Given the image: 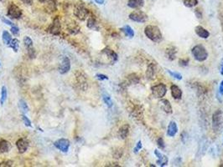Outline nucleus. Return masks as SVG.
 Listing matches in <instances>:
<instances>
[{"label": "nucleus", "mask_w": 223, "mask_h": 167, "mask_svg": "<svg viewBox=\"0 0 223 167\" xmlns=\"http://www.w3.org/2000/svg\"><path fill=\"white\" fill-rule=\"evenodd\" d=\"M144 34L148 39L154 43H160L163 40V34L160 29L156 25H147L144 29Z\"/></svg>", "instance_id": "nucleus-1"}, {"label": "nucleus", "mask_w": 223, "mask_h": 167, "mask_svg": "<svg viewBox=\"0 0 223 167\" xmlns=\"http://www.w3.org/2000/svg\"><path fill=\"white\" fill-rule=\"evenodd\" d=\"M191 54L193 55L194 59L198 62H204L207 60L209 55L207 50L203 45L197 44L194 46L191 50Z\"/></svg>", "instance_id": "nucleus-2"}, {"label": "nucleus", "mask_w": 223, "mask_h": 167, "mask_svg": "<svg viewBox=\"0 0 223 167\" xmlns=\"http://www.w3.org/2000/svg\"><path fill=\"white\" fill-rule=\"evenodd\" d=\"M74 15L78 19H80L81 21H84L86 19V18L89 16V10L85 7V5L83 4V3H78L77 4L75 5L74 8Z\"/></svg>", "instance_id": "nucleus-3"}, {"label": "nucleus", "mask_w": 223, "mask_h": 167, "mask_svg": "<svg viewBox=\"0 0 223 167\" xmlns=\"http://www.w3.org/2000/svg\"><path fill=\"white\" fill-rule=\"evenodd\" d=\"M223 125V112L221 110L215 111L212 115V128L214 132H217L221 130Z\"/></svg>", "instance_id": "nucleus-4"}, {"label": "nucleus", "mask_w": 223, "mask_h": 167, "mask_svg": "<svg viewBox=\"0 0 223 167\" xmlns=\"http://www.w3.org/2000/svg\"><path fill=\"white\" fill-rule=\"evenodd\" d=\"M129 19H131L133 22L139 23H143L147 22L148 17V15L146 14L145 13L142 11V10H135L129 14L128 16Z\"/></svg>", "instance_id": "nucleus-5"}, {"label": "nucleus", "mask_w": 223, "mask_h": 167, "mask_svg": "<svg viewBox=\"0 0 223 167\" xmlns=\"http://www.w3.org/2000/svg\"><path fill=\"white\" fill-rule=\"evenodd\" d=\"M7 15L11 18L14 19H19L22 17L23 12L21 8H20L18 5H16L14 3H11L8 7V12Z\"/></svg>", "instance_id": "nucleus-6"}, {"label": "nucleus", "mask_w": 223, "mask_h": 167, "mask_svg": "<svg viewBox=\"0 0 223 167\" xmlns=\"http://www.w3.org/2000/svg\"><path fill=\"white\" fill-rule=\"evenodd\" d=\"M75 81L77 83L78 86H79L81 90H82V91H86V90H87L88 82L85 74L81 72V71H80V70H77V71L75 73Z\"/></svg>", "instance_id": "nucleus-7"}, {"label": "nucleus", "mask_w": 223, "mask_h": 167, "mask_svg": "<svg viewBox=\"0 0 223 167\" xmlns=\"http://www.w3.org/2000/svg\"><path fill=\"white\" fill-rule=\"evenodd\" d=\"M151 91H152V95L157 99H162L165 96L166 93H167V87L164 84H158V85H153V87L151 88Z\"/></svg>", "instance_id": "nucleus-8"}, {"label": "nucleus", "mask_w": 223, "mask_h": 167, "mask_svg": "<svg viewBox=\"0 0 223 167\" xmlns=\"http://www.w3.org/2000/svg\"><path fill=\"white\" fill-rule=\"evenodd\" d=\"M54 145L56 149H58L60 151H62L64 153L68 152V150L70 149V140H67V139H64V138H61V139H59V140H55L54 142Z\"/></svg>", "instance_id": "nucleus-9"}, {"label": "nucleus", "mask_w": 223, "mask_h": 167, "mask_svg": "<svg viewBox=\"0 0 223 167\" xmlns=\"http://www.w3.org/2000/svg\"><path fill=\"white\" fill-rule=\"evenodd\" d=\"M60 29H61V25H60V18H58V16H56L53 20L52 23L49 27V32L53 35H59Z\"/></svg>", "instance_id": "nucleus-10"}, {"label": "nucleus", "mask_w": 223, "mask_h": 167, "mask_svg": "<svg viewBox=\"0 0 223 167\" xmlns=\"http://www.w3.org/2000/svg\"><path fill=\"white\" fill-rule=\"evenodd\" d=\"M70 70V60L67 56H64L59 66V72L60 75L67 74Z\"/></svg>", "instance_id": "nucleus-11"}, {"label": "nucleus", "mask_w": 223, "mask_h": 167, "mask_svg": "<svg viewBox=\"0 0 223 167\" xmlns=\"http://www.w3.org/2000/svg\"><path fill=\"white\" fill-rule=\"evenodd\" d=\"M30 145V142L26 138H20L16 142V147L20 154H24L27 151L28 148Z\"/></svg>", "instance_id": "nucleus-12"}, {"label": "nucleus", "mask_w": 223, "mask_h": 167, "mask_svg": "<svg viewBox=\"0 0 223 167\" xmlns=\"http://www.w3.org/2000/svg\"><path fill=\"white\" fill-rule=\"evenodd\" d=\"M102 54L105 55V56H107L108 59L110 60V62L112 63V64H114V63H116L117 61H118V54H117L115 51H113V50L109 49V48H105V49H103V50H102Z\"/></svg>", "instance_id": "nucleus-13"}, {"label": "nucleus", "mask_w": 223, "mask_h": 167, "mask_svg": "<svg viewBox=\"0 0 223 167\" xmlns=\"http://www.w3.org/2000/svg\"><path fill=\"white\" fill-rule=\"evenodd\" d=\"M156 70H157V67H156L155 64L150 63V64L148 65L147 69H146V72H145L146 79H147L148 80H154V79H155L156 72H157Z\"/></svg>", "instance_id": "nucleus-14"}, {"label": "nucleus", "mask_w": 223, "mask_h": 167, "mask_svg": "<svg viewBox=\"0 0 223 167\" xmlns=\"http://www.w3.org/2000/svg\"><path fill=\"white\" fill-rule=\"evenodd\" d=\"M154 154L156 157H158V160L156 161V164H158L160 167L166 166L169 163V159L165 155H164L159 150H154Z\"/></svg>", "instance_id": "nucleus-15"}, {"label": "nucleus", "mask_w": 223, "mask_h": 167, "mask_svg": "<svg viewBox=\"0 0 223 167\" xmlns=\"http://www.w3.org/2000/svg\"><path fill=\"white\" fill-rule=\"evenodd\" d=\"M159 105H160L161 109L163 110L164 112H165L168 115H171L173 113V108L171 105L170 102L166 99H161L159 101Z\"/></svg>", "instance_id": "nucleus-16"}, {"label": "nucleus", "mask_w": 223, "mask_h": 167, "mask_svg": "<svg viewBox=\"0 0 223 167\" xmlns=\"http://www.w3.org/2000/svg\"><path fill=\"white\" fill-rule=\"evenodd\" d=\"M170 92L172 97L175 100H181L182 95H183V92L178 85H172L170 86Z\"/></svg>", "instance_id": "nucleus-17"}, {"label": "nucleus", "mask_w": 223, "mask_h": 167, "mask_svg": "<svg viewBox=\"0 0 223 167\" xmlns=\"http://www.w3.org/2000/svg\"><path fill=\"white\" fill-rule=\"evenodd\" d=\"M195 32L199 37L201 38V39H206L210 37V33H209L208 30H206V29L201 25H198L195 28Z\"/></svg>", "instance_id": "nucleus-18"}, {"label": "nucleus", "mask_w": 223, "mask_h": 167, "mask_svg": "<svg viewBox=\"0 0 223 167\" xmlns=\"http://www.w3.org/2000/svg\"><path fill=\"white\" fill-rule=\"evenodd\" d=\"M178 132V125L176 121H170L167 128V135L170 137H174Z\"/></svg>", "instance_id": "nucleus-19"}, {"label": "nucleus", "mask_w": 223, "mask_h": 167, "mask_svg": "<svg viewBox=\"0 0 223 167\" xmlns=\"http://www.w3.org/2000/svg\"><path fill=\"white\" fill-rule=\"evenodd\" d=\"M66 28H67V31L70 33V34L75 35L76 34L80 32L81 28L80 26L78 25V23L75 22V21H71L70 23H67L66 25Z\"/></svg>", "instance_id": "nucleus-20"}, {"label": "nucleus", "mask_w": 223, "mask_h": 167, "mask_svg": "<svg viewBox=\"0 0 223 167\" xmlns=\"http://www.w3.org/2000/svg\"><path fill=\"white\" fill-rule=\"evenodd\" d=\"M176 54H177V50H176V47L170 46V47H168L166 49L165 56L169 60L173 61V60H176Z\"/></svg>", "instance_id": "nucleus-21"}, {"label": "nucleus", "mask_w": 223, "mask_h": 167, "mask_svg": "<svg viewBox=\"0 0 223 167\" xmlns=\"http://www.w3.org/2000/svg\"><path fill=\"white\" fill-rule=\"evenodd\" d=\"M129 130H130V126L128 124L122 125L118 130V135L122 140H125L126 138L128 137V133H129Z\"/></svg>", "instance_id": "nucleus-22"}, {"label": "nucleus", "mask_w": 223, "mask_h": 167, "mask_svg": "<svg viewBox=\"0 0 223 167\" xmlns=\"http://www.w3.org/2000/svg\"><path fill=\"white\" fill-rule=\"evenodd\" d=\"M144 0H128V6L133 9H138L143 7Z\"/></svg>", "instance_id": "nucleus-23"}, {"label": "nucleus", "mask_w": 223, "mask_h": 167, "mask_svg": "<svg viewBox=\"0 0 223 167\" xmlns=\"http://www.w3.org/2000/svg\"><path fill=\"white\" fill-rule=\"evenodd\" d=\"M12 148V145L6 140H0V152L1 153H7Z\"/></svg>", "instance_id": "nucleus-24"}, {"label": "nucleus", "mask_w": 223, "mask_h": 167, "mask_svg": "<svg viewBox=\"0 0 223 167\" xmlns=\"http://www.w3.org/2000/svg\"><path fill=\"white\" fill-rule=\"evenodd\" d=\"M86 26L90 29H98V22H97V19H96V18L94 16H92V15L88 16Z\"/></svg>", "instance_id": "nucleus-25"}, {"label": "nucleus", "mask_w": 223, "mask_h": 167, "mask_svg": "<svg viewBox=\"0 0 223 167\" xmlns=\"http://www.w3.org/2000/svg\"><path fill=\"white\" fill-rule=\"evenodd\" d=\"M121 31L125 34V36L130 38V39L134 37V31L129 25H125L124 27L121 29Z\"/></svg>", "instance_id": "nucleus-26"}, {"label": "nucleus", "mask_w": 223, "mask_h": 167, "mask_svg": "<svg viewBox=\"0 0 223 167\" xmlns=\"http://www.w3.org/2000/svg\"><path fill=\"white\" fill-rule=\"evenodd\" d=\"M12 39H12V36H11V34H10L8 32V31L4 30V31H3L2 34V40H3V44H4L5 45H8V46Z\"/></svg>", "instance_id": "nucleus-27"}, {"label": "nucleus", "mask_w": 223, "mask_h": 167, "mask_svg": "<svg viewBox=\"0 0 223 167\" xmlns=\"http://www.w3.org/2000/svg\"><path fill=\"white\" fill-rule=\"evenodd\" d=\"M103 102L105 103V105L108 106V108H112L113 105V102L112 100V98L108 93H103Z\"/></svg>", "instance_id": "nucleus-28"}, {"label": "nucleus", "mask_w": 223, "mask_h": 167, "mask_svg": "<svg viewBox=\"0 0 223 167\" xmlns=\"http://www.w3.org/2000/svg\"><path fill=\"white\" fill-rule=\"evenodd\" d=\"M7 96H8V90L6 86H3L2 89H1V97H0V105H3L4 102L7 100Z\"/></svg>", "instance_id": "nucleus-29"}, {"label": "nucleus", "mask_w": 223, "mask_h": 167, "mask_svg": "<svg viewBox=\"0 0 223 167\" xmlns=\"http://www.w3.org/2000/svg\"><path fill=\"white\" fill-rule=\"evenodd\" d=\"M46 8L50 12H54L56 10V2L55 0H46Z\"/></svg>", "instance_id": "nucleus-30"}, {"label": "nucleus", "mask_w": 223, "mask_h": 167, "mask_svg": "<svg viewBox=\"0 0 223 167\" xmlns=\"http://www.w3.org/2000/svg\"><path fill=\"white\" fill-rule=\"evenodd\" d=\"M8 46H9L15 53L18 52L19 48H20V41H19V39H13Z\"/></svg>", "instance_id": "nucleus-31"}, {"label": "nucleus", "mask_w": 223, "mask_h": 167, "mask_svg": "<svg viewBox=\"0 0 223 167\" xmlns=\"http://www.w3.org/2000/svg\"><path fill=\"white\" fill-rule=\"evenodd\" d=\"M19 107H20V109L24 114L29 111V106H28L27 103L25 102L24 100H20V101H19Z\"/></svg>", "instance_id": "nucleus-32"}, {"label": "nucleus", "mask_w": 223, "mask_h": 167, "mask_svg": "<svg viewBox=\"0 0 223 167\" xmlns=\"http://www.w3.org/2000/svg\"><path fill=\"white\" fill-rule=\"evenodd\" d=\"M183 3L186 8H194L198 4V0H183Z\"/></svg>", "instance_id": "nucleus-33"}, {"label": "nucleus", "mask_w": 223, "mask_h": 167, "mask_svg": "<svg viewBox=\"0 0 223 167\" xmlns=\"http://www.w3.org/2000/svg\"><path fill=\"white\" fill-rule=\"evenodd\" d=\"M123 155V150L122 148H116L113 151V156L114 159H120Z\"/></svg>", "instance_id": "nucleus-34"}, {"label": "nucleus", "mask_w": 223, "mask_h": 167, "mask_svg": "<svg viewBox=\"0 0 223 167\" xmlns=\"http://www.w3.org/2000/svg\"><path fill=\"white\" fill-rule=\"evenodd\" d=\"M128 80L130 84H138L139 82V77L136 74H131L128 75Z\"/></svg>", "instance_id": "nucleus-35"}, {"label": "nucleus", "mask_w": 223, "mask_h": 167, "mask_svg": "<svg viewBox=\"0 0 223 167\" xmlns=\"http://www.w3.org/2000/svg\"><path fill=\"white\" fill-rule=\"evenodd\" d=\"M166 71H167V73H168L169 75H171L172 77L175 78V79H176V80H182V78H183L182 77V75L178 72H174V71H172V70H166Z\"/></svg>", "instance_id": "nucleus-36"}, {"label": "nucleus", "mask_w": 223, "mask_h": 167, "mask_svg": "<svg viewBox=\"0 0 223 167\" xmlns=\"http://www.w3.org/2000/svg\"><path fill=\"white\" fill-rule=\"evenodd\" d=\"M23 41H24V44H25V46L26 48H30V47H33V40L30 39L29 36H25V38H24V39H23Z\"/></svg>", "instance_id": "nucleus-37"}, {"label": "nucleus", "mask_w": 223, "mask_h": 167, "mask_svg": "<svg viewBox=\"0 0 223 167\" xmlns=\"http://www.w3.org/2000/svg\"><path fill=\"white\" fill-rule=\"evenodd\" d=\"M21 118H22V121H23V123L25 124V126H27V127H30V128H32L31 121H30V119H29V118H28L27 116L25 115V114H23V115H21Z\"/></svg>", "instance_id": "nucleus-38"}, {"label": "nucleus", "mask_w": 223, "mask_h": 167, "mask_svg": "<svg viewBox=\"0 0 223 167\" xmlns=\"http://www.w3.org/2000/svg\"><path fill=\"white\" fill-rule=\"evenodd\" d=\"M27 53H28V55H29V57H30V59H34V58H35V56H36V53H35V49H34L33 47L28 48V49H27Z\"/></svg>", "instance_id": "nucleus-39"}, {"label": "nucleus", "mask_w": 223, "mask_h": 167, "mask_svg": "<svg viewBox=\"0 0 223 167\" xmlns=\"http://www.w3.org/2000/svg\"><path fill=\"white\" fill-rule=\"evenodd\" d=\"M143 148V144H142V141L141 140H138L137 144H136V146L133 149V153L134 154H138L139 152V150Z\"/></svg>", "instance_id": "nucleus-40"}, {"label": "nucleus", "mask_w": 223, "mask_h": 167, "mask_svg": "<svg viewBox=\"0 0 223 167\" xmlns=\"http://www.w3.org/2000/svg\"><path fill=\"white\" fill-rule=\"evenodd\" d=\"M157 145H158V146L160 148L161 150H164L165 148V144H164V140L163 138H159L158 140H157Z\"/></svg>", "instance_id": "nucleus-41"}, {"label": "nucleus", "mask_w": 223, "mask_h": 167, "mask_svg": "<svg viewBox=\"0 0 223 167\" xmlns=\"http://www.w3.org/2000/svg\"><path fill=\"white\" fill-rule=\"evenodd\" d=\"M14 165V162L12 160H5L0 163V167H11Z\"/></svg>", "instance_id": "nucleus-42"}, {"label": "nucleus", "mask_w": 223, "mask_h": 167, "mask_svg": "<svg viewBox=\"0 0 223 167\" xmlns=\"http://www.w3.org/2000/svg\"><path fill=\"white\" fill-rule=\"evenodd\" d=\"M189 63H190V60H189V59H181V60H179V64H180V65L182 66V67L188 66Z\"/></svg>", "instance_id": "nucleus-43"}, {"label": "nucleus", "mask_w": 223, "mask_h": 167, "mask_svg": "<svg viewBox=\"0 0 223 167\" xmlns=\"http://www.w3.org/2000/svg\"><path fill=\"white\" fill-rule=\"evenodd\" d=\"M0 18H1V20H2L3 23H4L5 24H8L9 25V26H14V23H13L10 20L7 19L6 18H4L3 16H2V15H0Z\"/></svg>", "instance_id": "nucleus-44"}, {"label": "nucleus", "mask_w": 223, "mask_h": 167, "mask_svg": "<svg viewBox=\"0 0 223 167\" xmlns=\"http://www.w3.org/2000/svg\"><path fill=\"white\" fill-rule=\"evenodd\" d=\"M11 33L13 34V35H18L19 34V33H20V29H19V28L17 27V26H11Z\"/></svg>", "instance_id": "nucleus-45"}, {"label": "nucleus", "mask_w": 223, "mask_h": 167, "mask_svg": "<svg viewBox=\"0 0 223 167\" xmlns=\"http://www.w3.org/2000/svg\"><path fill=\"white\" fill-rule=\"evenodd\" d=\"M96 78L99 80H108V77L107 75H103V74H97L96 75Z\"/></svg>", "instance_id": "nucleus-46"}, {"label": "nucleus", "mask_w": 223, "mask_h": 167, "mask_svg": "<svg viewBox=\"0 0 223 167\" xmlns=\"http://www.w3.org/2000/svg\"><path fill=\"white\" fill-rule=\"evenodd\" d=\"M195 14H196V18H199V19H201V18H202V11H201L200 8H196V9H195Z\"/></svg>", "instance_id": "nucleus-47"}, {"label": "nucleus", "mask_w": 223, "mask_h": 167, "mask_svg": "<svg viewBox=\"0 0 223 167\" xmlns=\"http://www.w3.org/2000/svg\"><path fill=\"white\" fill-rule=\"evenodd\" d=\"M218 92L221 96H223V80L221 81V84H220V86H219Z\"/></svg>", "instance_id": "nucleus-48"}, {"label": "nucleus", "mask_w": 223, "mask_h": 167, "mask_svg": "<svg viewBox=\"0 0 223 167\" xmlns=\"http://www.w3.org/2000/svg\"><path fill=\"white\" fill-rule=\"evenodd\" d=\"M220 74L223 76V58L221 60V63H220Z\"/></svg>", "instance_id": "nucleus-49"}, {"label": "nucleus", "mask_w": 223, "mask_h": 167, "mask_svg": "<svg viewBox=\"0 0 223 167\" xmlns=\"http://www.w3.org/2000/svg\"><path fill=\"white\" fill-rule=\"evenodd\" d=\"M22 2L24 3H25V4L28 5H32L33 3L32 0H22Z\"/></svg>", "instance_id": "nucleus-50"}, {"label": "nucleus", "mask_w": 223, "mask_h": 167, "mask_svg": "<svg viewBox=\"0 0 223 167\" xmlns=\"http://www.w3.org/2000/svg\"><path fill=\"white\" fill-rule=\"evenodd\" d=\"M98 4H100V5H102V4H103L104 3H105V0H94Z\"/></svg>", "instance_id": "nucleus-51"}, {"label": "nucleus", "mask_w": 223, "mask_h": 167, "mask_svg": "<svg viewBox=\"0 0 223 167\" xmlns=\"http://www.w3.org/2000/svg\"><path fill=\"white\" fill-rule=\"evenodd\" d=\"M113 165H107L106 166H117V167H119L120 165H118V163H112Z\"/></svg>", "instance_id": "nucleus-52"}, {"label": "nucleus", "mask_w": 223, "mask_h": 167, "mask_svg": "<svg viewBox=\"0 0 223 167\" xmlns=\"http://www.w3.org/2000/svg\"><path fill=\"white\" fill-rule=\"evenodd\" d=\"M39 2H40V3H45L46 2V0H38Z\"/></svg>", "instance_id": "nucleus-53"}, {"label": "nucleus", "mask_w": 223, "mask_h": 167, "mask_svg": "<svg viewBox=\"0 0 223 167\" xmlns=\"http://www.w3.org/2000/svg\"><path fill=\"white\" fill-rule=\"evenodd\" d=\"M220 167H223V165H220Z\"/></svg>", "instance_id": "nucleus-54"}, {"label": "nucleus", "mask_w": 223, "mask_h": 167, "mask_svg": "<svg viewBox=\"0 0 223 167\" xmlns=\"http://www.w3.org/2000/svg\"><path fill=\"white\" fill-rule=\"evenodd\" d=\"M0 1H3V0H0Z\"/></svg>", "instance_id": "nucleus-55"}]
</instances>
